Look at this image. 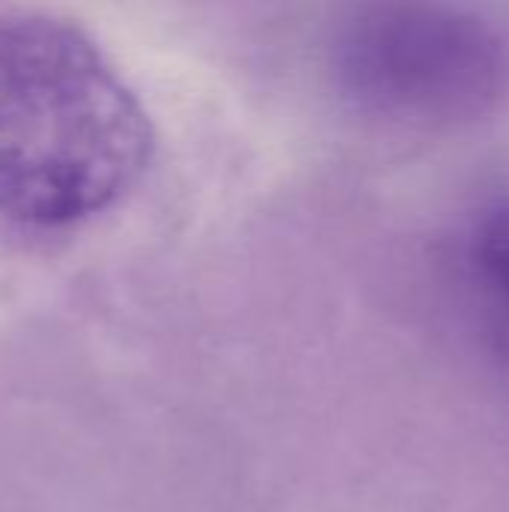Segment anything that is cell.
Wrapping results in <instances>:
<instances>
[{
  "label": "cell",
  "mask_w": 509,
  "mask_h": 512,
  "mask_svg": "<svg viewBox=\"0 0 509 512\" xmlns=\"http://www.w3.org/2000/svg\"><path fill=\"white\" fill-rule=\"evenodd\" d=\"M471 258L483 288L509 312V201L495 204L474 231Z\"/></svg>",
  "instance_id": "3"
},
{
  "label": "cell",
  "mask_w": 509,
  "mask_h": 512,
  "mask_svg": "<svg viewBox=\"0 0 509 512\" xmlns=\"http://www.w3.org/2000/svg\"><path fill=\"white\" fill-rule=\"evenodd\" d=\"M150 114L75 24L0 12V222L69 228L150 168Z\"/></svg>",
  "instance_id": "1"
},
{
  "label": "cell",
  "mask_w": 509,
  "mask_h": 512,
  "mask_svg": "<svg viewBox=\"0 0 509 512\" xmlns=\"http://www.w3.org/2000/svg\"><path fill=\"white\" fill-rule=\"evenodd\" d=\"M327 63L372 117L462 129L509 102V18L489 0H339Z\"/></svg>",
  "instance_id": "2"
}]
</instances>
